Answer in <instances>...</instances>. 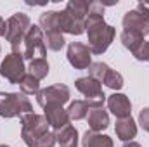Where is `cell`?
Instances as JSON below:
<instances>
[{
    "mask_svg": "<svg viewBox=\"0 0 149 147\" xmlns=\"http://www.w3.org/2000/svg\"><path fill=\"white\" fill-rule=\"evenodd\" d=\"M68 61L74 69H87L92 64V52L88 45L80 43V42H71L68 45Z\"/></svg>",
    "mask_w": 149,
    "mask_h": 147,
    "instance_id": "cell-10",
    "label": "cell"
},
{
    "mask_svg": "<svg viewBox=\"0 0 149 147\" xmlns=\"http://www.w3.org/2000/svg\"><path fill=\"white\" fill-rule=\"evenodd\" d=\"M0 147H9V146H5V144H3V146H0Z\"/></svg>",
    "mask_w": 149,
    "mask_h": 147,
    "instance_id": "cell-32",
    "label": "cell"
},
{
    "mask_svg": "<svg viewBox=\"0 0 149 147\" xmlns=\"http://www.w3.org/2000/svg\"><path fill=\"white\" fill-rule=\"evenodd\" d=\"M121 43L134 54V57L137 61H146V40L144 35L137 33V31H130V30H123L121 33Z\"/></svg>",
    "mask_w": 149,
    "mask_h": 147,
    "instance_id": "cell-11",
    "label": "cell"
},
{
    "mask_svg": "<svg viewBox=\"0 0 149 147\" xmlns=\"http://www.w3.org/2000/svg\"><path fill=\"white\" fill-rule=\"evenodd\" d=\"M70 101V88L63 83H56L52 87H47L43 90H40L37 94V102L38 106L45 107L49 104H66Z\"/></svg>",
    "mask_w": 149,
    "mask_h": 147,
    "instance_id": "cell-9",
    "label": "cell"
},
{
    "mask_svg": "<svg viewBox=\"0 0 149 147\" xmlns=\"http://www.w3.org/2000/svg\"><path fill=\"white\" fill-rule=\"evenodd\" d=\"M24 43V50H23V55L24 59H45L47 55V47H45V38H43V31L42 28L37 24H31L26 37L23 40Z\"/></svg>",
    "mask_w": 149,
    "mask_h": 147,
    "instance_id": "cell-6",
    "label": "cell"
},
{
    "mask_svg": "<svg viewBox=\"0 0 149 147\" xmlns=\"http://www.w3.org/2000/svg\"><path fill=\"white\" fill-rule=\"evenodd\" d=\"M88 104L85 102V101H74L70 104V107L66 109L68 112V116H70V119H73V121H80V119H83V118H87V114H88Z\"/></svg>",
    "mask_w": 149,
    "mask_h": 147,
    "instance_id": "cell-20",
    "label": "cell"
},
{
    "mask_svg": "<svg viewBox=\"0 0 149 147\" xmlns=\"http://www.w3.org/2000/svg\"><path fill=\"white\" fill-rule=\"evenodd\" d=\"M102 83H104L106 87L113 88V90H120V88L123 87V76L118 73V71H114V69H109V71L106 73V76H104Z\"/></svg>",
    "mask_w": 149,
    "mask_h": 147,
    "instance_id": "cell-26",
    "label": "cell"
},
{
    "mask_svg": "<svg viewBox=\"0 0 149 147\" xmlns=\"http://www.w3.org/2000/svg\"><path fill=\"white\" fill-rule=\"evenodd\" d=\"M66 10L70 14H73L74 17L85 21L87 16H88V12H90V3L88 2H83V0H71V2H68Z\"/></svg>",
    "mask_w": 149,
    "mask_h": 147,
    "instance_id": "cell-19",
    "label": "cell"
},
{
    "mask_svg": "<svg viewBox=\"0 0 149 147\" xmlns=\"http://www.w3.org/2000/svg\"><path fill=\"white\" fill-rule=\"evenodd\" d=\"M54 144H56V135L52 132H47L35 142L33 147H54Z\"/></svg>",
    "mask_w": 149,
    "mask_h": 147,
    "instance_id": "cell-27",
    "label": "cell"
},
{
    "mask_svg": "<svg viewBox=\"0 0 149 147\" xmlns=\"http://www.w3.org/2000/svg\"><path fill=\"white\" fill-rule=\"evenodd\" d=\"M87 121H88V126L92 132H102L109 126V114L102 107H95V109H88L87 114Z\"/></svg>",
    "mask_w": 149,
    "mask_h": 147,
    "instance_id": "cell-16",
    "label": "cell"
},
{
    "mask_svg": "<svg viewBox=\"0 0 149 147\" xmlns=\"http://www.w3.org/2000/svg\"><path fill=\"white\" fill-rule=\"evenodd\" d=\"M43 112H45L43 116H45L49 126H52L54 130H59V128H63L64 125L70 123V116H68L66 109H63V106H59V104H49V106H45Z\"/></svg>",
    "mask_w": 149,
    "mask_h": 147,
    "instance_id": "cell-14",
    "label": "cell"
},
{
    "mask_svg": "<svg viewBox=\"0 0 149 147\" xmlns=\"http://www.w3.org/2000/svg\"><path fill=\"white\" fill-rule=\"evenodd\" d=\"M57 28L61 33H70V35H81L85 31V21L74 17L66 9L57 12Z\"/></svg>",
    "mask_w": 149,
    "mask_h": 147,
    "instance_id": "cell-12",
    "label": "cell"
},
{
    "mask_svg": "<svg viewBox=\"0 0 149 147\" xmlns=\"http://www.w3.org/2000/svg\"><path fill=\"white\" fill-rule=\"evenodd\" d=\"M123 147H142V146H141L139 142H132V140H130V142H125Z\"/></svg>",
    "mask_w": 149,
    "mask_h": 147,
    "instance_id": "cell-30",
    "label": "cell"
},
{
    "mask_svg": "<svg viewBox=\"0 0 149 147\" xmlns=\"http://www.w3.org/2000/svg\"><path fill=\"white\" fill-rule=\"evenodd\" d=\"M56 142L61 147H78V132L73 125H64L63 128L54 132Z\"/></svg>",
    "mask_w": 149,
    "mask_h": 147,
    "instance_id": "cell-17",
    "label": "cell"
},
{
    "mask_svg": "<svg viewBox=\"0 0 149 147\" xmlns=\"http://www.w3.org/2000/svg\"><path fill=\"white\" fill-rule=\"evenodd\" d=\"M40 28H42L43 33H47V31H59V28H57V12L56 10L43 12L40 16Z\"/></svg>",
    "mask_w": 149,
    "mask_h": 147,
    "instance_id": "cell-21",
    "label": "cell"
},
{
    "mask_svg": "<svg viewBox=\"0 0 149 147\" xmlns=\"http://www.w3.org/2000/svg\"><path fill=\"white\" fill-rule=\"evenodd\" d=\"M43 38H45V47L50 49V50H56V52L61 50L64 47V43H66V40H64L61 31H47Z\"/></svg>",
    "mask_w": 149,
    "mask_h": 147,
    "instance_id": "cell-23",
    "label": "cell"
},
{
    "mask_svg": "<svg viewBox=\"0 0 149 147\" xmlns=\"http://www.w3.org/2000/svg\"><path fill=\"white\" fill-rule=\"evenodd\" d=\"M30 26H31L30 17L24 12H16V14H12L7 19V33H5V38L12 45V50H21V43H23V40L26 37Z\"/></svg>",
    "mask_w": 149,
    "mask_h": 147,
    "instance_id": "cell-4",
    "label": "cell"
},
{
    "mask_svg": "<svg viewBox=\"0 0 149 147\" xmlns=\"http://www.w3.org/2000/svg\"><path fill=\"white\" fill-rule=\"evenodd\" d=\"M85 31L88 37V49L92 54H104L114 40L116 30L104 21V5L90 3V12L85 19Z\"/></svg>",
    "mask_w": 149,
    "mask_h": 147,
    "instance_id": "cell-1",
    "label": "cell"
},
{
    "mask_svg": "<svg viewBox=\"0 0 149 147\" xmlns=\"http://www.w3.org/2000/svg\"><path fill=\"white\" fill-rule=\"evenodd\" d=\"M139 125L149 133V107H144L139 114Z\"/></svg>",
    "mask_w": 149,
    "mask_h": 147,
    "instance_id": "cell-28",
    "label": "cell"
},
{
    "mask_svg": "<svg viewBox=\"0 0 149 147\" xmlns=\"http://www.w3.org/2000/svg\"><path fill=\"white\" fill-rule=\"evenodd\" d=\"M5 33H7V23L0 17V37H5Z\"/></svg>",
    "mask_w": 149,
    "mask_h": 147,
    "instance_id": "cell-29",
    "label": "cell"
},
{
    "mask_svg": "<svg viewBox=\"0 0 149 147\" xmlns=\"http://www.w3.org/2000/svg\"><path fill=\"white\" fill-rule=\"evenodd\" d=\"M114 132H116V137H118L120 140L130 142V140L135 139V135H137V125H135V121H134L132 116L121 118V119H116Z\"/></svg>",
    "mask_w": 149,
    "mask_h": 147,
    "instance_id": "cell-15",
    "label": "cell"
},
{
    "mask_svg": "<svg viewBox=\"0 0 149 147\" xmlns=\"http://www.w3.org/2000/svg\"><path fill=\"white\" fill-rule=\"evenodd\" d=\"M108 107L118 119L132 116V104H130V99L125 94L114 92L113 95H109L108 97Z\"/></svg>",
    "mask_w": 149,
    "mask_h": 147,
    "instance_id": "cell-13",
    "label": "cell"
},
{
    "mask_svg": "<svg viewBox=\"0 0 149 147\" xmlns=\"http://www.w3.org/2000/svg\"><path fill=\"white\" fill-rule=\"evenodd\" d=\"M19 87H21V94H24V95H33V94L37 95L40 92V81L35 76H31V74H26L21 80Z\"/></svg>",
    "mask_w": 149,
    "mask_h": 147,
    "instance_id": "cell-24",
    "label": "cell"
},
{
    "mask_svg": "<svg viewBox=\"0 0 149 147\" xmlns=\"http://www.w3.org/2000/svg\"><path fill=\"white\" fill-rule=\"evenodd\" d=\"M109 69H111V68H109L108 64H104V62H92L90 68H88V76L94 78V80H97L99 83H102L104 76H106V73H108Z\"/></svg>",
    "mask_w": 149,
    "mask_h": 147,
    "instance_id": "cell-25",
    "label": "cell"
},
{
    "mask_svg": "<svg viewBox=\"0 0 149 147\" xmlns=\"http://www.w3.org/2000/svg\"><path fill=\"white\" fill-rule=\"evenodd\" d=\"M28 69H30V74L35 76L38 81H40L42 78H45L49 74V62H47V59H33L30 62Z\"/></svg>",
    "mask_w": 149,
    "mask_h": 147,
    "instance_id": "cell-22",
    "label": "cell"
},
{
    "mask_svg": "<svg viewBox=\"0 0 149 147\" xmlns=\"http://www.w3.org/2000/svg\"><path fill=\"white\" fill-rule=\"evenodd\" d=\"M123 28L137 31L141 35H149V9L144 3H137L134 10H128L123 16Z\"/></svg>",
    "mask_w": 149,
    "mask_h": 147,
    "instance_id": "cell-8",
    "label": "cell"
},
{
    "mask_svg": "<svg viewBox=\"0 0 149 147\" xmlns=\"http://www.w3.org/2000/svg\"><path fill=\"white\" fill-rule=\"evenodd\" d=\"M74 87L78 88V92H81L85 95V102L88 104L90 109H95V107H102L104 102H106V95L102 92V87L97 80L90 78V76H85V78H78L74 81Z\"/></svg>",
    "mask_w": 149,
    "mask_h": 147,
    "instance_id": "cell-7",
    "label": "cell"
},
{
    "mask_svg": "<svg viewBox=\"0 0 149 147\" xmlns=\"http://www.w3.org/2000/svg\"><path fill=\"white\" fill-rule=\"evenodd\" d=\"M81 146L83 147H113V139L108 135L97 133V132H85L83 139H81Z\"/></svg>",
    "mask_w": 149,
    "mask_h": 147,
    "instance_id": "cell-18",
    "label": "cell"
},
{
    "mask_svg": "<svg viewBox=\"0 0 149 147\" xmlns=\"http://www.w3.org/2000/svg\"><path fill=\"white\" fill-rule=\"evenodd\" d=\"M146 61H149V42H146Z\"/></svg>",
    "mask_w": 149,
    "mask_h": 147,
    "instance_id": "cell-31",
    "label": "cell"
},
{
    "mask_svg": "<svg viewBox=\"0 0 149 147\" xmlns=\"http://www.w3.org/2000/svg\"><path fill=\"white\" fill-rule=\"evenodd\" d=\"M0 74L9 83H21V80L26 76L23 50H12L9 55H5V59L0 64Z\"/></svg>",
    "mask_w": 149,
    "mask_h": 147,
    "instance_id": "cell-5",
    "label": "cell"
},
{
    "mask_svg": "<svg viewBox=\"0 0 149 147\" xmlns=\"http://www.w3.org/2000/svg\"><path fill=\"white\" fill-rule=\"evenodd\" d=\"M21 139L24 140V144L28 147H33L38 139L49 132V123L45 119V116L42 114H23L21 116Z\"/></svg>",
    "mask_w": 149,
    "mask_h": 147,
    "instance_id": "cell-3",
    "label": "cell"
},
{
    "mask_svg": "<svg viewBox=\"0 0 149 147\" xmlns=\"http://www.w3.org/2000/svg\"><path fill=\"white\" fill-rule=\"evenodd\" d=\"M33 112L31 102L24 94H16V92H0V116L2 118H16L23 114Z\"/></svg>",
    "mask_w": 149,
    "mask_h": 147,
    "instance_id": "cell-2",
    "label": "cell"
}]
</instances>
